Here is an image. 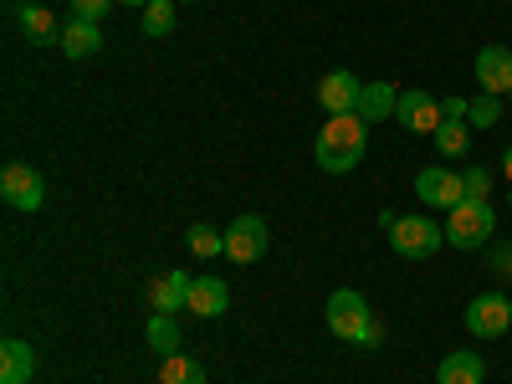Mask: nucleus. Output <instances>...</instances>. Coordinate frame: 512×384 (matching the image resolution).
<instances>
[{
  "label": "nucleus",
  "instance_id": "f257e3e1",
  "mask_svg": "<svg viewBox=\"0 0 512 384\" xmlns=\"http://www.w3.org/2000/svg\"><path fill=\"white\" fill-rule=\"evenodd\" d=\"M364 154H369V123L359 113H328V123L318 128V144H313V159L323 175H349V169H359Z\"/></svg>",
  "mask_w": 512,
  "mask_h": 384
},
{
  "label": "nucleus",
  "instance_id": "f03ea898",
  "mask_svg": "<svg viewBox=\"0 0 512 384\" xmlns=\"http://www.w3.org/2000/svg\"><path fill=\"white\" fill-rule=\"evenodd\" d=\"M328 328H333V338H344V344H364V349H374L384 338V328L374 323V313L364 303V292H354V287H338L328 297Z\"/></svg>",
  "mask_w": 512,
  "mask_h": 384
},
{
  "label": "nucleus",
  "instance_id": "7ed1b4c3",
  "mask_svg": "<svg viewBox=\"0 0 512 384\" xmlns=\"http://www.w3.org/2000/svg\"><path fill=\"white\" fill-rule=\"evenodd\" d=\"M492 231H497V210H492V200H472V195H466L456 210H446V241H451L456 251H477V246H487Z\"/></svg>",
  "mask_w": 512,
  "mask_h": 384
},
{
  "label": "nucleus",
  "instance_id": "20e7f679",
  "mask_svg": "<svg viewBox=\"0 0 512 384\" xmlns=\"http://www.w3.org/2000/svg\"><path fill=\"white\" fill-rule=\"evenodd\" d=\"M441 241H446V226L431 221V216H395V226H390V246H395V256H405V262L436 256Z\"/></svg>",
  "mask_w": 512,
  "mask_h": 384
},
{
  "label": "nucleus",
  "instance_id": "39448f33",
  "mask_svg": "<svg viewBox=\"0 0 512 384\" xmlns=\"http://www.w3.org/2000/svg\"><path fill=\"white\" fill-rule=\"evenodd\" d=\"M415 200L431 205V210H456L466 200V180L456 175V169H446V164H425L415 175Z\"/></svg>",
  "mask_w": 512,
  "mask_h": 384
},
{
  "label": "nucleus",
  "instance_id": "423d86ee",
  "mask_svg": "<svg viewBox=\"0 0 512 384\" xmlns=\"http://www.w3.org/2000/svg\"><path fill=\"white\" fill-rule=\"evenodd\" d=\"M267 241H272V231H267L262 216H236V221L226 226V256H231L236 267L262 262V256H267Z\"/></svg>",
  "mask_w": 512,
  "mask_h": 384
},
{
  "label": "nucleus",
  "instance_id": "0eeeda50",
  "mask_svg": "<svg viewBox=\"0 0 512 384\" xmlns=\"http://www.w3.org/2000/svg\"><path fill=\"white\" fill-rule=\"evenodd\" d=\"M507 328H512V297H502V292L472 297V308H466V333L472 338H502Z\"/></svg>",
  "mask_w": 512,
  "mask_h": 384
},
{
  "label": "nucleus",
  "instance_id": "6e6552de",
  "mask_svg": "<svg viewBox=\"0 0 512 384\" xmlns=\"http://www.w3.org/2000/svg\"><path fill=\"white\" fill-rule=\"evenodd\" d=\"M0 195H6L11 210H41L47 185H41V175L31 164H6V169H0Z\"/></svg>",
  "mask_w": 512,
  "mask_h": 384
},
{
  "label": "nucleus",
  "instance_id": "1a4fd4ad",
  "mask_svg": "<svg viewBox=\"0 0 512 384\" xmlns=\"http://www.w3.org/2000/svg\"><path fill=\"white\" fill-rule=\"evenodd\" d=\"M359 98H364V82L354 77V72H323V82H318V103H323V113H359Z\"/></svg>",
  "mask_w": 512,
  "mask_h": 384
},
{
  "label": "nucleus",
  "instance_id": "9d476101",
  "mask_svg": "<svg viewBox=\"0 0 512 384\" xmlns=\"http://www.w3.org/2000/svg\"><path fill=\"white\" fill-rule=\"evenodd\" d=\"M395 118L410 128V134H436L446 113H441V103H436L431 93L410 88V93H400V108H395Z\"/></svg>",
  "mask_w": 512,
  "mask_h": 384
},
{
  "label": "nucleus",
  "instance_id": "9b49d317",
  "mask_svg": "<svg viewBox=\"0 0 512 384\" xmlns=\"http://www.w3.org/2000/svg\"><path fill=\"white\" fill-rule=\"evenodd\" d=\"M16 21H21V36L31 41V47H62V26L41 0H31V6H16Z\"/></svg>",
  "mask_w": 512,
  "mask_h": 384
},
{
  "label": "nucleus",
  "instance_id": "f8f14e48",
  "mask_svg": "<svg viewBox=\"0 0 512 384\" xmlns=\"http://www.w3.org/2000/svg\"><path fill=\"white\" fill-rule=\"evenodd\" d=\"M477 82H482V93H492V98L512 93V52L507 47H482L477 52Z\"/></svg>",
  "mask_w": 512,
  "mask_h": 384
},
{
  "label": "nucleus",
  "instance_id": "ddd939ff",
  "mask_svg": "<svg viewBox=\"0 0 512 384\" xmlns=\"http://www.w3.org/2000/svg\"><path fill=\"white\" fill-rule=\"evenodd\" d=\"M190 282L195 277H185V272H164V277H154L149 282V303H154V313H185L190 308Z\"/></svg>",
  "mask_w": 512,
  "mask_h": 384
},
{
  "label": "nucleus",
  "instance_id": "4468645a",
  "mask_svg": "<svg viewBox=\"0 0 512 384\" xmlns=\"http://www.w3.org/2000/svg\"><path fill=\"white\" fill-rule=\"evenodd\" d=\"M231 308V287L221 282V277H195L190 282V308L185 313H195V318H221Z\"/></svg>",
  "mask_w": 512,
  "mask_h": 384
},
{
  "label": "nucleus",
  "instance_id": "2eb2a0df",
  "mask_svg": "<svg viewBox=\"0 0 512 384\" xmlns=\"http://www.w3.org/2000/svg\"><path fill=\"white\" fill-rule=\"evenodd\" d=\"M31 374H36V349L21 338H6L0 344V384H31Z\"/></svg>",
  "mask_w": 512,
  "mask_h": 384
},
{
  "label": "nucleus",
  "instance_id": "dca6fc26",
  "mask_svg": "<svg viewBox=\"0 0 512 384\" xmlns=\"http://www.w3.org/2000/svg\"><path fill=\"white\" fill-rule=\"evenodd\" d=\"M62 52H67L72 62H82V57H98V52H103V31H98V21H82V16H72V21L62 26Z\"/></svg>",
  "mask_w": 512,
  "mask_h": 384
},
{
  "label": "nucleus",
  "instance_id": "f3484780",
  "mask_svg": "<svg viewBox=\"0 0 512 384\" xmlns=\"http://www.w3.org/2000/svg\"><path fill=\"white\" fill-rule=\"evenodd\" d=\"M482 379H487V364H482L472 349L446 354V359H441V369H436V384H482Z\"/></svg>",
  "mask_w": 512,
  "mask_h": 384
},
{
  "label": "nucleus",
  "instance_id": "a211bd4d",
  "mask_svg": "<svg viewBox=\"0 0 512 384\" xmlns=\"http://www.w3.org/2000/svg\"><path fill=\"white\" fill-rule=\"evenodd\" d=\"M395 108H400V93L390 88V82H364V98H359V118H364V123L395 118Z\"/></svg>",
  "mask_w": 512,
  "mask_h": 384
},
{
  "label": "nucleus",
  "instance_id": "6ab92c4d",
  "mask_svg": "<svg viewBox=\"0 0 512 384\" xmlns=\"http://www.w3.org/2000/svg\"><path fill=\"white\" fill-rule=\"evenodd\" d=\"M144 338H149V349H154L159 359L180 354V323L169 318V313H154V318H149V328H144Z\"/></svg>",
  "mask_w": 512,
  "mask_h": 384
},
{
  "label": "nucleus",
  "instance_id": "aec40b11",
  "mask_svg": "<svg viewBox=\"0 0 512 384\" xmlns=\"http://www.w3.org/2000/svg\"><path fill=\"white\" fill-rule=\"evenodd\" d=\"M159 384H205V369L190 354H169L159 359Z\"/></svg>",
  "mask_w": 512,
  "mask_h": 384
},
{
  "label": "nucleus",
  "instance_id": "412c9836",
  "mask_svg": "<svg viewBox=\"0 0 512 384\" xmlns=\"http://www.w3.org/2000/svg\"><path fill=\"white\" fill-rule=\"evenodd\" d=\"M185 246L200 256V262H205V256H226V231H216V226L195 221V226L185 231Z\"/></svg>",
  "mask_w": 512,
  "mask_h": 384
},
{
  "label": "nucleus",
  "instance_id": "4be33fe9",
  "mask_svg": "<svg viewBox=\"0 0 512 384\" xmlns=\"http://www.w3.org/2000/svg\"><path fill=\"white\" fill-rule=\"evenodd\" d=\"M431 139H436L441 154H466V149H472V128H466V118H441V128Z\"/></svg>",
  "mask_w": 512,
  "mask_h": 384
},
{
  "label": "nucleus",
  "instance_id": "5701e85b",
  "mask_svg": "<svg viewBox=\"0 0 512 384\" xmlns=\"http://www.w3.org/2000/svg\"><path fill=\"white\" fill-rule=\"evenodd\" d=\"M175 31V0H149L144 6V36H169Z\"/></svg>",
  "mask_w": 512,
  "mask_h": 384
},
{
  "label": "nucleus",
  "instance_id": "b1692460",
  "mask_svg": "<svg viewBox=\"0 0 512 384\" xmlns=\"http://www.w3.org/2000/svg\"><path fill=\"white\" fill-rule=\"evenodd\" d=\"M502 118V103L492 98V93H482V98H472L466 103V123H477V128H492Z\"/></svg>",
  "mask_w": 512,
  "mask_h": 384
},
{
  "label": "nucleus",
  "instance_id": "393cba45",
  "mask_svg": "<svg viewBox=\"0 0 512 384\" xmlns=\"http://www.w3.org/2000/svg\"><path fill=\"white\" fill-rule=\"evenodd\" d=\"M461 180H466V195H472V200H487V195H492V175H487L482 164L461 169Z\"/></svg>",
  "mask_w": 512,
  "mask_h": 384
},
{
  "label": "nucleus",
  "instance_id": "a878e982",
  "mask_svg": "<svg viewBox=\"0 0 512 384\" xmlns=\"http://www.w3.org/2000/svg\"><path fill=\"white\" fill-rule=\"evenodd\" d=\"M108 6H113V0H72V16H82V21H103Z\"/></svg>",
  "mask_w": 512,
  "mask_h": 384
},
{
  "label": "nucleus",
  "instance_id": "bb28decb",
  "mask_svg": "<svg viewBox=\"0 0 512 384\" xmlns=\"http://www.w3.org/2000/svg\"><path fill=\"white\" fill-rule=\"evenodd\" d=\"M441 113H446V118H466V98H446Z\"/></svg>",
  "mask_w": 512,
  "mask_h": 384
},
{
  "label": "nucleus",
  "instance_id": "cd10ccee",
  "mask_svg": "<svg viewBox=\"0 0 512 384\" xmlns=\"http://www.w3.org/2000/svg\"><path fill=\"white\" fill-rule=\"evenodd\" d=\"M502 175H507V180H512V149H507V154H502Z\"/></svg>",
  "mask_w": 512,
  "mask_h": 384
},
{
  "label": "nucleus",
  "instance_id": "c85d7f7f",
  "mask_svg": "<svg viewBox=\"0 0 512 384\" xmlns=\"http://www.w3.org/2000/svg\"><path fill=\"white\" fill-rule=\"evenodd\" d=\"M123 6H149V0H123Z\"/></svg>",
  "mask_w": 512,
  "mask_h": 384
},
{
  "label": "nucleus",
  "instance_id": "c756f323",
  "mask_svg": "<svg viewBox=\"0 0 512 384\" xmlns=\"http://www.w3.org/2000/svg\"><path fill=\"white\" fill-rule=\"evenodd\" d=\"M507 205H512V195H507Z\"/></svg>",
  "mask_w": 512,
  "mask_h": 384
},
{
  "label": "nucleus",
  "instance_id": "7c9ffc66",
  "mask_svg": "<svg viewBox=\"0 0 512 384\" xmlns=\"http://www.w3.org/2000/svg\"><path fill=\"white\" fill-rule=\"evenodd\" d=\"M190 6H195V0H190Z\"/></svg>",
  "mask_w": 512,
  "mask_h": 384
}]
</instances>
